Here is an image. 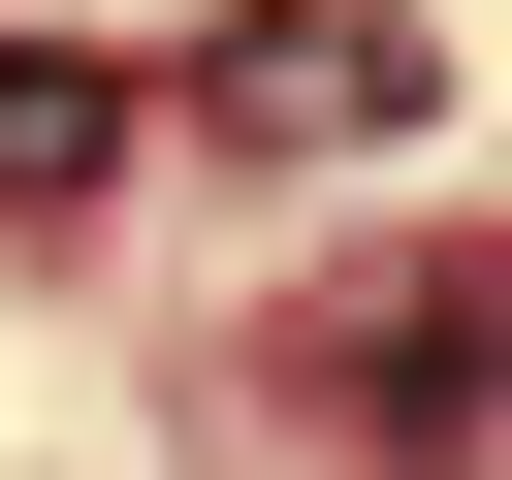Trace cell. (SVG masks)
Wrapping results in <instances>:
<instances>
[{
	"label": "cell",
	"mask_w": 512,
	"mask_h": 480,
	"mask_svg": "<svg viewBox=\"0 0 512 480\" xmlns=\"http://www.w3.org/2000/svg\"><path fill=\"white\" fill-rule=\"evenodd\" d=\"M192 128H224V160H352V128H416V32H352V0H256V32L192 64Z\"/></svg>",
	"instance_id": "obj_1"
},
{
	"label": "cell",
	"mask_w": 512,
	"mask_h": 480,
	"mask_svg": "<svg viewBox=\"0 0 512 480\" xmlns=\"http://www.w3.org/2000/svg\"><path fill=\"white\" fill-rule=\"evenodd\" d=\"M448 384H480V320H448V288H384V320H352V448H384V480H448V448H480Z\"/></svg>",
	"instance_id": "obj_2"
},
{
	"label": "cell",
	"mask_w": 512,
	"mask_h": 480,
	"mask_svg": "<svg viewBox=\"0 0 512 480\" xmlns=\"http://www.w3.org/2000/svg\"><path fill=\"white\" fill-rule=\"evenodd\" d=\"M96 160H128V96L96 64H0V192H96Z\"/></svg>",
	"instance_id": "obj_3"
}]
</instances>
